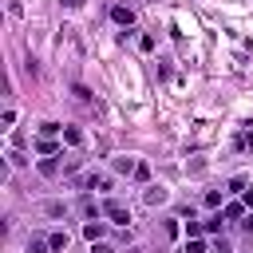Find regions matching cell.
Instances as JSON below:
<instances>
[{"instance_id":"7c38bea8","label":"cell","mask_w":253,"mask_h":253,"mask_svg":"<svg viewBox=\"0 0 253 253\" xmlns=\"http://www.w3.org/2000/svg\"><path fill=\"white\" fill-rule=\"evenodd\" d=\"M245 190H249V178L245 174H233L229 178V194H245Z\"/></svg>"},{"instance_id":"d6986e66","label":"cell","mask_w":253,"mask_h":253,"mask_svg":"<svg viewBox=\"0 0 253 253\" xmlns=\"http://www.w3.org/2000/svg\"><path fill=\"white\" fill-rule=\"evenodd\" d=\"M182 253H206V241H202V237H190V241H186V249H182Z\"/></svg>"},{"instance_id":"2e32d148","label":"cell","mask_w":253,"mask_h":253,"mask_svg":"<svg viewBox=\"0 0 253 253\" xmlns=\"http://www.w3.org/2000/svg\"><path fill=\"white\" fill-rule=\"evenodd\" d=\"M233 146H237V150H253V130H241Z\"/></svg>"},{"instance_id":"44dd1931","label":"cell","mask_w":253,"mask_h":253,"mask_svg":"<svg viewBox=\"0 0 253 253\" xmlns=\"http://www.w3.org/2000/svg\"><path fill=\"white\" fill-rule=\"evenodd\" d=\"M91 253H119V249L107 245V241H91Z\"/></svg>"},{"instance_id":"4fadbf2b","label":"cell","mask_w":253,"mask_h":253,"mask_svg":"<svg viewBox=\"0 0 253 253\" xmlns=\"http://www.w3.org/2000/svg\"><path fill=\"white\" fill-rule=\"evenodd\" d=\"M63 138H67L71 146H83V130H79V126H63Z\"/></svg>"},{"instance_id":"8fae6325","label":"cell","mask_w":253,"mask_h":253,"mask_svg":"<svg viewBox=\"0 0 253 253\" xmlns=\"http://www.w3.org/2000/svg\"><path fill=\"white\" fill-rule=\"evenodd\" d=\"M24 253H51V245H47V237H28V249Z\"/></svg>"},{"instance_id":"30bf717a","label":"cell","mask_w":253,"mask_h":253,"mask_svg":"<svg viewBox=\"0 0 253 253\" xmlns=\"http://www.w3.org/2000/svg\"><path fill=\"white\" fill-rule=\"evenodd\" d=\"M221 217H225V221H237V217H245V202H229V206L221 210Z\"/></svg>"},{"instance_id":"484cf974","label":"cell","mask_w":253,"mask_h":253,"mask_svg":"<svg viewBox=\"0 0 253 253\" xmlns=\"http://www.w3.org/2000/svg\"><path fill=\"white\" fill-rule=\"evenodd\" d=\"M130 253H142V249H130Z\"/></svg>"},{"instance_id":"9a60e30c","label":"cell","mask_w":253,"mask_h":253,"mask_svg":"<svg viewBox=\"0 0 253 253\" xmlns=\"http://www.w3.org/2000/svg\"><path fill=\"white\" fill-rule=\"evenodd\" d=\"M43 213H47V217H63V213H67V206H63V202H47V206H43Z\"/></svg>"},{"instance_id":"7402d4cb","label":"cell","mask_w":253,"mask_h":253,"mask_svg":"<svg viewBox=\"0 0 253 253\" xmlns=\"http://www.w3.org/2000/svg\"><path fill=\"white\" fill-rule=\"evenodd\" d=\"M134 178H138V182H146V178H150V166H146V162H138V170H134Z\"/></svg>"},{"instance_id":"ffe728a7","label":"cell","mask_w":253,"mask_h":253,"mask_svg":"<svg viewBox=\"0 0 253 253\" xmlns=\"http://www.w3.org/2000/svg\"><path fill=\"white\" fill-rule=\"evenodd\" d=\"M206 206L217 210V206H221V190H206Z\"/></svg>"},{"instance_id":"ac0fdd59","label":"cell","mask_w":253,"mask_h":253,"mask_svg":"<svg viewBox=\"0 0 253 253\" xmlns=\"http://www.w3.org/2000/svg\"><path fill=\"white\" fill-rule=\"evenodd\" d=\"M221 221H225V217H221V213H213V217H206L202 225H206V233H217V229H221Z\"/></svg>"},{"instance_id":"603a6c76","label":"cell","mask_w":253,"mask_h":253,"mask_svg":"<svg viewBox=\"0 0 253 253\" xmlns=\"http://www.w3.org/2000/svg\"><path fill=\"white\" fill-rule=\"evenodd\" d=\"M241 229H245V233H253V213H249V217L241 221Z\"/></svg>"},{"instance_id":"52a82bcc","label":"cell","mask_w":253,"mask_h":253,"mask_svg":"<svg viewBox=\"0 0 253 253\" xmlns=\"http://www.w3.org/2000/svg\"><path fill=\"white\" fill-rule=\"evenodd\" d=\"M103 233H107L103 221H83V237H87V241H103Z\"/></svg>"},{"instance_id":"277c9868","label":"cell","mask_w":253,"mask_h":253,"mask_svg":"<svg viewBox=\"0 0 253 253\" xmlns=\"http://www.w3.org/2000/svg\"><path fill=\"white\" fill-rule=\"evenodd\" d=\"M47 245H51V253H63V249L71 245V237H67V229H51V233H47Z\"/></svg>"},{"instance_id":"ba28073f","label":"cell","mask_w":253,"mask_h":253,"mask_svg":"<svg viewBox=\"0 0 253 253\" xmlns=\"http://www.w3.org/2000/svg\"><path fill=\"white\" fill-rule=\"evenodd\" d=\"M111 166H115V174H126V178H130V174L138 170V162H134V158H126V154H123V158H115Z\"/></svg>"},{"instance_id":"e0dca14e","label":"cell","mask_w":253,"mask_h":253,"mask_svg":"<svg viewBox=\"0 0 253 253\" xmlns=\"http://www.w3.org/2000/svg\"><path fill=\"white\" fill-rule=\"evenodd\" d=\"M63 126L59 123H40V138H51V134H59Z\"/></svg>"},{"instance_id":"8992f818","label":"cell","mask_w":253,"mask_h":253,"mask_svg":"<svg viewBox=\"0 0 253 253\" xmlns=\"http://www.w3.org/2000/svg\"><path fill=\"white\" fill-rule=\"evenodd\" d=\"M59 158H63V154H51V158H40V174H43V178H55V174H59Z\"/></svg>"},{"instance_id":"3957f363","label":"cell","mask_w":253,"mask_h":253,"mask_svg":"<svg viewBox=\"0 0 253 253\" xmlns=\"http://www.w3.org/2000/svg\"><path fill=\"white\" fill-rule=\"evenodd\" d=\"M111 20H115L119 28H130V24H134V12H130L126 4H115V8H111Z\"/></svg>"},{"instance_id":"d4e9b609","label":"cell","mask_w":253,"mask_h":253,"mask_svg":"<svg viewBox=\"0 0 253 253\" xmlns=\"http://www.w3.org/2000/svg\"><path fill=\"white\" fill-rule=\"evenodd\" d=\"M63 4H67V8H79V4H83V0H63Z\"/></svg>"},{"instance_id":"6da1fadb","label":"cell","mask_w":253,"mask_h":253,"mask_svg":"<svg viewBox=\"0 0 253 253\" xmlns=\"http://www.w3.org/2000/svg\"><path fill=\"white\" fill-rule=\"evenodd\" d=\"M75 186H83V190H111V174H99V170H87L83 178H75Z\"/></svg>"},{"instance_id":"5b68a950","label":"cell","mask_w":253,"mask_h":253,"mask_svg":"<svg viewBox=\"0 0 253 253\" xmlns=\"http://www.w3.org/2000/svg\"><path fill=\"white\" fill-rule=\"evenodd\" d=\"M79 210H83V217H87V221H99V217H103V206H99L95 198H83V202H79Z\"/></svg>"},{"instance_id":"5bb4252c","label":"cell","mask_w":253,"mask_h":253,"mask_svg":"<svg viewBox=\"0 0 253 253\" xmlns=\"http://www.w3.org/2000/svg\"><path fill=\"white\" fill-rule=\"evenodd\" d=\"M36 146H40V154H43V158H51V154H59V146H55L51 138H40Z\"/></svg>"},{"instance_id":"cb8c5ba5","label":"cell","mask_w":253,"mask_h":253,"mask_svg":"<svg viewBox=\"0 0 253 253\" xmlns=\"http://www.w3.org/2000/svg\"><path fill=\"white\" fill-rule=\"evenodd\" d=\"M241 202H245V206H253V186H249V190L241 194Z\"/></svg>"},{"instance_id":"7a4b0ae2","label":"cell","mask_w":253,"mask_h":253,"mask_svg":"<svg viewBox=\"0 0 253 253\" xmlns=\"http://www.w3.org/2000/svg\"><path fill=\"white\" fill-rule=\"evenodd\" d=\"M103 217H111L115 225H130V210H126L123 202H115V198H111V202H103Z\"/></svg>"},{"instance_id":"9c48e42d","label":"cell","mask_w":253,"mask_h":253,"mask_svg":"<svg viewBox=\"0 0 253 253\" xmlns=\"http://www.w3.org/2000/svg\"><path fill=\"white\" fill-rule=\"evenodd\" d=\"M166 198H170V194H166V190H162V186H150V190H146V194H142V202H146V206H162V202H166Z\"/></svg>"}]
</instances>
